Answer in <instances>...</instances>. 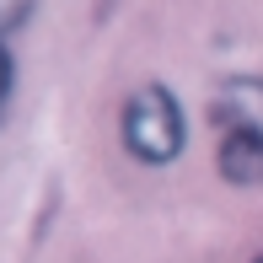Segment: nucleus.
Returning a JSON list of instances; mask_svg holds the SVG:
<instances>
[{"label": "nucleus", "mask_w": 263, "mask_h": 263, "mask_svg": "<svg viewBox=\"0 0 263 263\" xmlns=\"http://www.w3.org/2000/svg\"><path fill=\"white\" fill-rule=\"evenodd\" d=\"M6 97H11V54L0 49V113H6Z\"/></svg>", "instance_id": "20e7f679"}, {"label": "nucleus", "mask_w": 263, "mask_h": 263, "mask_svg": "<svg viewBox=\"0 0 263 263\" xmlns=\"http://www.w3.org/2000/svg\"><path fill=\"white\" fill-rule=\"evenodd\" d=\"M124 145L151 166L172 161L183 151V107L166 86H140L124 102Z\"/></svg>", "instance_id": "f257e3e1"}, {"label": "nucleus", "mask_w": 263, "mask_h": 263, "mask_svg": "<svg viewBox=\"0 0 263 263\" xmlns=\"http://www.w3.org/2000/svg\"><path fill=\"white\" fill-rule=\"evenodd\" d=\"M27 11H32V0H0V38H6L11 27H22Z\"/></svg>", "instance_id": "7ed1b4c3"}, {"label": "nucleus", "mask_w": 263, "mask_h": 263, "mask_svg": "<svg viewBox=\"0 0 263 263\" xmlns=\"http://www.w3.org/2000/svg\"><path fill=\"white\" fill-rule=\"evenodd\" d=\"M253 263H263V258H253Z\"/></svg>", "instance_id": "39448f33"}, {"label": "nucleus", "mask_w": 263, "mask_h": 263, "mask_svg": "<svg viewBox=\"0 0 263 263\" xmlns=\"http://www.w3.org/2000/svg\"><path fill=\"white\" fill-rule=\"evenodd\" d=\"M220 172L231 183H263V129L236 124L220 135Z\"/></svg>", "instance_id": "f03ea898"}]
</instances>
